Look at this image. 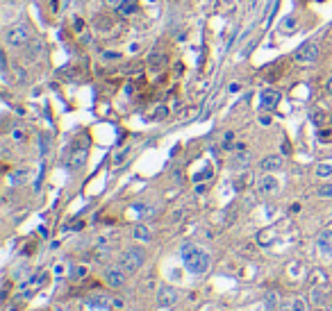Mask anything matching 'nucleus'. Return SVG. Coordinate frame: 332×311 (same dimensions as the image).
Listing matches in <instances>:
<instances>
[{
	"label": "nucleus",
	"mask_w": 332,
	"mask_h": 311,
	"mask_svg": "<svg viewBox=\"0 0 332 311\" xmlns=\"http://www.w3.org/2000/svg\"><path fill=\"white\" fill-rule=\"evenodd\" d=\"M180 257H182L184 268L189 270L191 275H205L212 266V259L205 250H200L198 245H191V243H184L180 247Z\"/></svg>",
	"instance_id": "f257e3e1"
},
{
	"label": "nucleus",
	"mask_w": 332,
	"mask_h": 311,
	"mask_svg": "<svg viewBox=\"0 0 332 311\" xmlns=\"http://www.w3.org/2000/svg\"><path fill=\"white\" fill-rule=\"evenodd\" d=\"M146 261V252L141 247H128V250L121 255V266H123L128 273H136V270L144 266Z\"/></svg>",
	"instance_id": "f03ea898"
},
{
	"label": "nucleus",
	"mask_w": 332,
	"mask_h": 311,
	"mask_svg": "<svg viewBox=\"0 0 332 311\" xmlns=\"http://www.w3.org/2000/svg\"><path fill=\"white\" fill-rule=\"evenodd\" d=\"M316 57H319V43H316V41L302 43L298 50L294 52V61H296V64H312V61H316Z\"/></svg>",
	"instance_id": "7ed1b4c3"
},
{
	"label": "nucleus",
	"mask_w": 332,
	"mask_h": 311,
	"mask_svg": "<svg viewBox=\"0 0 332 311\" xmlns=\"http://www.w3.org/2000/svg\"><path fill=\"white\" fill-rule=\"evenodd\" d=\"M27 39H30V30H27L25 25H12L7 32H5V43H9V46H23V43H27Z\"/></svg>",
	"instance_id": "20e7f679"
},
{
	"label": "nucleus",
	"mask_w": 332,
	"mask_h": 311,
	"mask_svg": "<svg viewBox=\"0 0 332 311\" xmlns=\"http://www.w3.org/2000/svg\"><path fill=\"white\" fill-rule=\"evenodd\" d=\"M180 300V291L173 289V286L169 284H162L157 289V304L159 307H175Z\"/></svg>",
	"instance_id": "39448f33"
},
{
	"label": "nucleus",
	"mask_w": 332,
	"mask_h": 311,
	"mask_svg": "<svg viewBox=\"0 0 332 311\" xmlns=\"http://www.w3.org/2000/svg\"><path fill=\"white\" fill-rule=\"evenodd\" d=\"M328 298H330L328 284H314L310 289V302L314 304L316 309H323L325 304H328Z\"/></svg>",
	"instance_id": "423d86ee"
},
{
	"label": "nucleus",
	"mask_w": 332,
	"mask_h": 311,
	"mask_svg": "<svg viewBox=\"0 0 332 311\" xmlns=\"http://www.w3.org/2000/svg\"><path fill=\"white\" fill-rule=\"evenodd\" d=\"M280 100H282V94L278 89H264L260 96V107L266 111H273L278 105H280Z\"/></svg>",
	"instance_id": "0eeeda50"
},
{
	"label": "nucleus",
	"mask_w": 332,
	"mask_h": 311,
	"mask_svg": "<svg viewBox=\"0 0 332 311\" xmlns=\"http://www.w3.org/2000/svg\"><path fill=\"white\" fill-rule=\"evenodd\" d=\"M125 273H128V270H125L123 266H114V268H109L105 273L107 286H112V289H121V286L125 284Z\"/></svg>",
	"instance_id": "6e6552de"
},
{
	"label": "nucleus",
	"mask_w": 332,
	"mask_h": 311,
	"mask_svg": "<svg viewBox=\"0 0 332 311\" xmlns=\"http://www.w3.org/2000/svg\"><path fill=\"white\" fill-rule=\"evenodd\" d=\"M278 189H280V182H278V177H273L271 173L260 177V182H257V193H260V196H273V193H278Z\"/></svg>",
	"instance_id": "1a4fd4ad"
},
{
	"label": "nucleus",
	"mask_w": 332,
	"mask_h": 311,
	"mask_svg": "<svg viewBox=\"0 0 332 311\" xmlns=\"http://www.w3.org/2000/svg\"><path fill=\"white\" fill-rule=\"evenodd\" d=\"M282 166H285V157H282V154H268V157H264L260 162V168L264 173H275V171H280Z\"/></svg>",
	"instance_id": "9d476101"
},
{
	"label": "nucleus",
	"mask_w": 332,
	"mask_h": 311,
	"mask_svg": "<svg viewBox=\"0 0 332 311\" xmlns=\"http://www.w3.org/2000/svg\"><path fill=\"white\" fill-rule=\"evenodd\" d=\"M316 245H319V252L323 257H332V230H323L316 239Z\"/></svg>",
	"instance_id": "9b49d317"
},
{
	"label": "nucleus",
	"mask_w": 332,
	"mask_h": 311,
	"mask_svg": "<svg viewBox=\"0 0 332 311\" xmlns=\"http://www.w3.org/2000/svg\"><path fill=\"white\" fill-rule=\"evenodd\" d=\"M164 64H166V57H164V52H159V50H153L148 55V66L153 71H162L164 69Z\"/></svg>",
	"instance_id": "f8f14e48"
},
{
	"label": "nucleus",
	"mask_w": 332,
	"mask_h": 311,
	"mask_svg": "<svg viewBox=\"0 0 332 311\" xmlns=\"http://www.w3.org/2000/svg\"><path fill=\"white\" fill-rule=\"evenodd\" d=\"M314 173H316V177H321V179L332 177V159L319 162V164H316V168H314Z\"/></svg>",
	"instance_id": "ddd939ff"
},
{
	"label": "nucleus",
	"mask_w": 332,
	"mask_h": 311,
	"mask_svg": "<svg viewBox=\"0 0 332 311\" xmlns=\"http://www.w3.org/2000/svg\"><path fill=\"white\" fill-rule=\"evenodd\" d=\"M136 9H139V3H136V0H123V3L116 7V12H119V16H130V14H134Z\"/></svg>",
	"instance_id": "4468645a"
},
{
	"label": "nucleus",
	"mask_w": 332,
	"mask_h": 311,
	"mask_svg": "<svg viewBox=\"0 0 332 311\" xmlns=\"http://www.w3.org/2000/svg\"><path fill=\"white\" fill-rule=\"evenodd\" d=\"M87 164V148H77L71 154V166L73 168H82Z\"/></svg>",
	"instance_id": "2eb2a0df"
},
{
	"label": "nucleus",
	"mask_w": 332,
	"mask_h": 311,
	"mask_svg": "<svg viewBox=\"0 0 332 311\" xmlns=\"http://www.w3.org/2000/svg\"><path fill=\"white\" fill-rule=\"evenodd\" d=\"M264 307H266V311H278V307H280V298H278L275 291H268L264 295Z\"/></svg>",
	"instance_id": "dca6fc26"
},
{
	"label": "nucleus",
	"mask_w": 332,
	"mask_h": 311,
	"mask_svg": "<svg viewBox=\"0 0 332 311\" xmlns=\"http://www.w3.org/2000/svg\"><path fill=\"white\" fill-rule=\"evenodd\" d=\"M248 164H251V154H248L246 150H241V152H237L232 157V166L234 168H246Z\"/></svg>",
	"instance_id": "f3484780"
},
{
	"label": "nucleus",
	"mask_w": 332,
	"mask_h": 311,
	"mask_svg": "<svg viewBox=\"0 0 332 311\" xmlns=\"http://www.w3.org/2000/svg\"><path fill=\"white\" fill-rule=\"evenodd\" d=\"M132 236L136 241H144V243H148L150 239H153V234H150V230L146 225H136L134 230H132Z\"/></svg>",
	"instance_id": "a211bd4d"
},
{
	"label": "nucleus",
	"mask_w": 332,
	"mask_h": 311,
	"mask_svg": "<svg viewBox=\"0 0 332 311\" xmlns=\"http://www.w3.org/2000/svg\"><path fill=\"white\" fill-rule=\"evenodd\" d=\"M312 123H314L316 128H323V125L328 123V114H325V111H321V109H314V111H312Z\"/></svg>",
	"instance_id": "6ab92c4d"
},
{
	"label": "nucleus",
	"mask_w": 332,
	"mask_h": 311,
	"mask_svg": "<svg viewBox=\"0 0 332 311\" xmlns=\"http://www.w3.org/2000/svg\"><path fill=\"white\" fill-rule=\"evenodd\" d=\"M316 137H319L321 143H332V128H319V132H316Z\"/></svg>",
	"instance_id": "aec40b11"
},
{
	"label": "nucleus",
	"mask_w": 332,
	"mask_h": 311,
	"mask_svg": "<svg viewBox=\"0 0 332 311\" xmlns=\"http://www.w3.org/2000/svg\"><path fill=\"white\" fill-rule=\"evenodd\" d=\"M166 114H169V109H166V105H157V107H155V109H153V114H150V118H153V120H162Z\"/></svg>",
	"instance_id": "412c9836"
},
{
	"label": "nucleus",
	"mask_w": 332,
	"mask_h": 311,
	"mask_svg": "<svg viewBox=\"0 0 332 311\" xmlns=\"http://www.w3.org/2000/svg\"><path fill=\"white\" fill-rule=\"evenodd\" d=\"M273 236H275V232L273 230H264V232L257 234V241H260V245H268V241H271Z\"/></svg>",
	"instance_id": "4be33fe9"
},
{
	"label": "nucleus",
	"mask_w": 332,
	"mask_h": 311,
	"mask_svg": "<svg viewBox=\"0 0 332 311\" xmlns=\"http://www.w3.org/2000/svg\"><path fill=\"white\" fill-rule=\"evenodd\" d=\"M39 145H41V154L46 157L48 150H50V137H48V134H41V137H39Z\"/></svg>",
	"instance_id": "5701e85b"
},
{
	"label": "nucleus",
	"mask_w": 332,
	"mask_h": 311,
	"mask_svg": "<svg viewBox=\"0 0 332 311\" xmlns=\"http://www.w3.org/2000/svg\"><path fill=\"white\" fill-rule=\"evenodd\" d=\"M128 154H130V148L119 150V152H116V157H114V164H116V166H121V164H123L125 159H128Z\"/></svg>",
	"instance_id": "b1692460"
},
{
	"label": "nucleus",
	"mask_w": 332,
	"mask_h": 311,
	"mask_svg": "<svg viewBox=\"0 0 332 311\" xmlns=\"http://www.w3.org/2000/svg\"><path fill=\"white\" fill-rule=\"evenodd\" d=\"M89 307H100V309H107V307H109V300H107V298H94V300H91V302H89Z\"/></svg>",
	"instance_id": "393cba45"
},
{
	"label": "nucleus",
	"mask_w": 332,
	"mask_h": 311,
	"mask_svg": "<svg viewBox=\"0 0 332 311\" xmlns=\"http://www.w3.org/2000/svg\"><path fill=\"white\" fill-rule=\"evenodd\" d=\"M319 198H332V182L330 184H323V186H319Z\"/></svg>",
	"instance_id": "a878e982"
},
{
	"label": "nucleus",
	"mask_w": 332,
	"mask_h": 311,
	"mask_svg": "<svg viewBox=\"0 0 332 311\" xmlns=\"http://www.w3.org/2000/svg\"><path fill=\"white\" fill-rule=\"evenodd\" d=\"M296 23H298V21H296V16H287L285 18V21H282V30H294V27H296Z\"/></svg>",
	"instance_id": "bb28decb"
},
{
	"label": "nucleus",
	"mask_w": 332,
	"mask_h": 311,
	"mask_svg": "<svg viewBox=\"0 0 332 311\" xmlns=\"http://www.w3.org/2000/svg\"><path fill=\"white\" fill-rule=\"evenodd\" d=\"M294 311H307V302L302 298H296L294 300Z\"/></svg>",
	"instance_id": "cd10ccee"
},
{
	"label": "nucleus",
	"mask_w": 332,
	"mask_h": 311,
	"mask_svg": "<svg viewBox=\"0 0 332 311\" xmlns=\"http://www.w3.org/2000/svg\"><path fill=\"white\" fill-rule=\"evenodd\" d=\"M12 182H14V184H16V182H18V184L25 182V171H16V173H14V175H12Z\"/></svg>",
	"instance_id": "c85d7f7f"
},
{
	"label": "nucleus",
	"mask_w": 332,
	"mask_h": 311,
	"mask_svg": "<svg viewBox=\"0 0 332 311\" xmlns=\"http://www.w3.org/2000/svg\"><path fill=\"white\" fill-rule=\"evenodd\" d=\"M12 137H14V141H25V132H23V130H14Z\"/></svg>",
	"instance_id": "c756f323"
},
{
	"label": "nucleus",
	"mask_w": 332,
	"mask_h": 311,
	"mask_svg": "<svg viewBox=\"0 0 332 311\" xmlns=\"http://www.w3.org/2000/svg\"><path fill=\"white\" fill-rule=\"evenodd\" d=\"M16 77H18L21 82H25V80H27V75H25V71H23V69H16Z\"/></svg>",
	"instance_id": "7c9ffc66"
},
{
	"label": "nucleus",
	"mask_w": 332,
	"mask_h": 311,
	"mask_svg": "<svg viewBox=\"0 0 332 311\" xmlns=\"http://www.w3.org/2000/svg\"><path fill=\"white\" fill-rule=\"evenodd\" d=\"M102 57H105V59H119V52H105V55H102Z\"/></svg>",
	"instance_id": "2f4dec72"
},
{
	"label": "nucleus",
	"mask_w": 332,
	"mask_h": 311,
	"mask_svg": "<svg viewBox=\"0 0 332 311\" xmlns=\"http://www.w3.org/2000/svg\"><path fill=\"white\" fill-rule=\"evenodd\" d=\"M325 94H328V96H332V77H330L328 82H325Z\"/></svg>",
	"instance_id": "473e14b6"
},
{
	"label": "nucleus",
	"mask_w": 332,
	"mask_h": 311,
	"mask_svg": "<svg viewBox=\"0 0 332 311\" xmlns=\"http://www.w3.org/2000/svg\"><path fill=\"white\" fill-rule=\"evenodd\" d=\"M105 3H107V5H109V7H119V5H121V3H123V0H105Z\"/></svg>",
	"instance_id": "72a5a7b5"
},
{
	"label": "nucleus",
	"mask_w": 332,
	"mask_h": 311,
	"mask_svg": "<svg viewBox=\"0 0 332 311\" xmlns=\"http://www.w3.org/2000/svg\"><path fill=\"white\" fill-rule=\"evenodd\" d=\"M139 43H130V52H139Z\"/></svg>",
	"instance_id": "f704fd0d"
},
{
	"label": "nucleus",
	"mask_w": 332,
	"mask_h": 311,
	"mask_svg": "<svg viewBox=\"0 0 332 311\" xmlns=\"http://www.w3.org/2000/svg\"><path fill=\"white\" fill-rule=\"evenodd\" d=\"M260 120H262V125H271V118H268V116H262Z\"/></svg>",
	"instance_id": "c9c22d12"
},
{
	"label": "nucleus",
	"mask_w": 332,
	"mask_h": 311,
	"mask_svg": "<svg viewBox=\"0 0 332 311\" xmlns=\"http://www.w3.org/2000/svg\"><path fill=\"white\" fill-rule=\"evenodd\" d=\"M241 89V84H230V94H234V91Z\"/></svg>",
	"instance_id": "e433bc0d"
}]
</instances>
